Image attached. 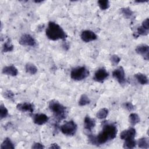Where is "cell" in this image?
<instances>
[{
  "label": "cell",
  "mask_w": 149,
  "mask_h": 149,
  "mask_svg": "<svg viewBox=\"0 0 149 149\" xmlns=\"http://www.w3.org/2000/svg\"><path fill=\"white\" fill-rule=\"evenodd\" d=\"M136 142L134 140V139H127L125 140V142L123 143V147L124 148H133L136 147Z\"/></svg>",
  "instance_id": "obj_22"
},
{
  "label": "cell",
  "mask_w": 149,
  "mask_h": 149,
  "mask_svg": "<svg viewBox=\"0 0 149 149\" xmlns=\"http://www.w3.org/2000/svg\"><path fill=\"white\" fill-rule=\"evenodd\" d=\"M136 52L143 56L144 59L148 61L149 59V47L147 44H140L136 47Z\"/></svg>",
  "instance_id": "obj_10"
},
{
  "label": "cell",
  "mask_w": 149,
  "mask_h": 149,
  "mask_svg": "<svg viewBox=\"0 0 149 149\" xmlns=\"http://www.w3.org/2000/svg\"><path fill=\"white\" fill-rule=\"evenodd\" d=\"M109 76L108 72L106 70L105 68H100L98 69L94 74V79L102 83Z\"/></svg>",
  "instance_id": "obj_8"
},
{
  "label": "cell",
  "mask_w": 149,
  "mask_h": 149,
  "mask_svg": "<svg viewBox=\"0 0 149 149\" xmlns=\"http://www.w3.org/2000/svg\"><path fill=\"white\" fill-rule=\"evenodd\" d=\"M136 134V129L133 127H131L122 132L120 134V138L124 140L127 139H134Z\"/></svg>",
  "instance_id": "obj_12"
},
{
  "label": "cell",
  "mask_w": 149,
  "mask_h": 149,
  "mask_svg": "<svg viewBox=\"0 0 149 149\" xmlns=\"http://www.w3.org/2000/svg\"><path fill=\"white\" fill-rule=\"evenodd\" d=\"M109 113V111L106 108L100 109L96 113V116L99 119H104L107 118Z\"/></svg>",
  "instance_id": "obj_20"
},
{
  "label": "cell",
  "mask_w": 149,
  "mask_h": 149,
  "mask_svg": "<svg viewBox=\"0 0 149 149\" xmlns=\"http://www.w3.org/2000/svg\"><path fill=\"white\" fill-rule=\"evenodd\" d=\"M77 125L72 120L66 122L61 127V131L63 134L66 136L74 135L77 130Z\"/></svg>",
  "instance_id": "obj_5"
},
{
  "label": "cell",
  "mask_w": 149,
  "mask_h": 149,
  "mask_svg": "<svg viewBox=\"0 0 149 149\" xmlns=\"http://www.w3.org/2000/svg\"><path fill=\"white\" fill-rule=\"evenodd\" d=\"M120 12L122 13V15L126 17V18H130L132 16L133 13L132 10L129 8H123L120 9Z\"/></svg>",
  "instance_id": "obj_26"
},
{
  "label": "cell",
  "mask_w": 149,
  "mask_h": 149,
  "mask_svg": "<svg viewBox=\"0 0 149 149\" xmlns=\"http://www.w3.org/2000/svg\"><path fill=\"white\" fill-rule=\"evenodd\" d=\"M90 72L86 67L79 66L72 70L70 72V77L74 80L80 81L87 78Z\"/></svg>",
  "instance_id": "obj_4"
},
{
  "label": "cell",
  "mask_w": 149,
  "mask_h": 149,
  "mask_svg": "<svg viewBox=\"0 0 149 149\" xmlns=\"http://www.w3.org/2000/svg\"><path fill=\"white\" fill-rule=\"evenodd\" d=\"M98 6L101 10H107L109 8L110 4L108 0H100L98 1Z\"/></svg>",
  "instance_id": "obj_25"
},
{
  "label": "cell",
  "mask_w": 149,
  "mask_h": 149,
  "mask_svg": "<svg viewBox=\"0 0 149 149\" xmlns=\"http://www.w3.org/2000/svg\"><path fill=\"white\" fill-rule=\"evenodd\" d=\"M61 147L57 144H55V143L51 144L49 147V148H53V149H59Z\"/></svg>",
  "instance_id": "obj_34"
},
{
  "label": "cell",
  "mask_w": 149,
  "mask_h": 149,
  "mask_svg": "<svg viewBox=\"0 0 149 149\" xmlns=\"http://www.w3.org/2000/svg\"><path fill=\"white\" fill-rule=\"evenodd\" d=\"M49 120L48 116L44 113H36L33 115V122L38 125H42Z\"/></svg>",
  "instance_id": "obj_11"
},
{
  "label": "cell",
  "mask_w": 149,
  "mask_h": 149,
  "mask_svg": "<svg viewBox=\"0 0 149 149\" xmlns=\"http://www.w3.org/2000/svg\"><path fill=\"white\" fill-rule=\"evenodd\" d=\"M95 125V120L94 119L90 118L88 116H86L84 119V129L88 131L91 132L93 128Z\"/></svg>",
  "instance_id": "obj_15"
},
{
  "label": "cell",
  "mask_w": 149,
  "mask_h": 149,
  "mask_svg": "<svg viewBox=\"0 0 149 149\" xmlns=\"http://www.w3.org/2000/svg\"><path fill=\"white\" fill-rule=\"evenodd\" d=\"M49 108L52 112L56 120L61 121L66 117V108L56 100H52L49 103Z\"/></svg>",
  "instance_id": "obj_3"
},
{
  "label": "cell",
  "mask_w": 149,
  "mask_h": 149,
  "mask_svg": "<svg viewBox=\"0 0 149 149\" xmlns=\"http://www.w3.org/2000/svg\"><path fill=\"white\" fill-rule=\"evenodd\" d=\"M34 2H36V3H39V2H41L42 1H34Z\"/></svg>",
  "instance_id": "obj_35"
},
{
  "label": "cell",
  "mask_w": 149,
  "mask_h": 149,
  "mask_svg": "<svg viewBox=\"0 0 149 149\" xmlns=\"http://www.w3.org/2000/svg\"><path fill=\"white\" fill-rule=\"evenodd\" d=\"M118 130L113 123H107L104 125L102 131L97 136L88 135V140L93 145H100L115 138Z\"/></svg>",
  "instance_id": "obj_1"
},
{
  "label": "cell",
  "mask_w": 149,
  "mask_h": 149,
  "mask_svg": "<svg viewBox=\"0 0 149 149\" xmlns=\"http://www.w3.org/2000/svg\"><path fill=\"white\" fill-rule=\"evenodd\" d=\"M31 148L34 149H42L44 148V146L40 143H34L33 144Z\"/></svg>",
  "instance_id": "obj_32"
},
{
  "label": "cell",
  "mask_w": 149,
  "mask_h": 149,
  "mask_svg": "<svg viewBox=\"0 0 149 149\" xmlns=\"http://www.w3.org/2000/svg\"><path fill=\"white\" fill-rule=\"evenodd\" d=\"M25 69L27 73L30 74H34L37 72V67L31 63H27L25 66Z\"/></svg>",
  "instance_id": "obj_19"
},
{
  "label": "cell",
  "mask_w": 149,
  "mask_h": 149,
  "mask_svg": "<svg viewBox=\"0 0 149 149\" xmlns=\"http://www.w3.org/2000/svg\"><path fill=\"white\" fill-rule=\"evenodd\" d=\"M140 119L139 115L136 113H132L129 116V123L132 126H134L138 123H139Z\"/></svg>",
  "instance_id": "obj_18"
},
{
  "label": "cell",
  "mask_w": 149,
  "mask_h": 149,
  "mask_svg": "<svg viewBox=\"0 0 149 149\" xmlns=\"http://www.w3.org/2000/svg\"><path fill=\"white\" fill-rule=\"evenodd\" d=\"M123 107L126 109H127V111H132L134 109L135 107L133 105V104L132 102H125L123 103Z\"/></svg>",
  "instance_id": "obj_29"
},
{
  "label": "cell",
  "mask_w": 149,
  "mask_h": 149,
  "mask_svg": "<svg viewBox=\"0 0 149 149\" xmlns=\"http://www.w3.org/2000/svg\"><path fill=\"white\" fill-rule=\"evenodd\" d=\"M45 34L47 38L52 41L63 40L67 35L63 29L57 23L49 22L45 30Z\"/></svg>",
  "instance_id": "obj_2"
},
{
  "label": "cell",
  "mask_w": 149,
  "mask_h": 149,
  "mask_svg": "<svg viewBox=\"0 0 149 149\" xmlns=\"http://www.w3.org/2000/svg\"><path fill=\"white\" fill-rule=\"evenodd\" d=\"M134 77L137 79V81L142 85L147 84L148 83V80L147 77L143 73H137L134 74Z\"/></svg>",
  "instance_id": "obj_16"
},
{
  "label": "cell",
  "mask_w": 149,
  "mask_h": 149,
  "mask_svg": "<svg viewBox=\"0 0 149 149\" xmlns=\"http://www.w3.org/2000/svg\"><path fill=\"white\" fill-rule=\"evenodd\" d=\"M19 42L22 45L25 46H30L34 47L36 45V41L35 39L31 35L29 34H23L19 40Z\"/></svg>",
  "instance_id": "obj_6"
},
{
  "label": "cell",
  "mask_w": 149,
  "mask_h": 149,
  "mask_svg": "<svg viewBox=\"0 0 149 149\" xmlns=\"http://www.w3.org/2000/svg\"><path fill=\"white\" fill-rule=\"evenodd\" d=\"M8 115V111L3 104L0 105V118L1 119L6 118Z\"/></svg>",
  "instance_id": "obj_27"
},
{
  "label": "cell",
  "mask_w": 149,
  "mask_h": 149,
  "mask_svg": "<svg viewBox=\"0 0 149 149\" xmlns=\"http://www.w3.org/2000/svg\"><path fill=\"white\" fill-rule=\"evenodd\" d=\"M120 61V58L117 55H112L111 56L110 61L113 66L117 65Z\"/></svg>",
  "instance_id": "obj_28"
},
{
  "label": "cell",
  "mask_w": 149,
  "mask_h": 149,
  "mask_svg": "<svg viewBox=\"0 0 149 149\" xmlns=\"http://www.w3.org/2000/svg\"><path fill=\"white\" fill-rule=\"evenodd\" d=\"M90 103V100L86 94H82L80 97L78 104L80 106H85Z\"/></svg>",
  "instance_id": "obj_24"
},
{
  "label": "cell",
  "mask_w": 149,
  "mask_h": 149,
  "mask_svg": "<svg viewBox=\"0 0 149 149\" xmlns=\"http://www.w3.org/2000/svg\"><path fill=\"white\" fill-rule=\"evenodd\" d=\"M0 148L1 149H13L15 146L10 139L6 138L2 143Z\"/></svg>",
  "instance_id": "obj_17"
},
{
  "label": "cell",
  "mask_w": 149,
  "mask_h": 149,
  "mask_svg": "<svg viewBox=\"0 0 149 149\" xmlns=\"http://www.w3.org/2000/svg\"><path fill=\"white\" fill-rule=\"evenodd\" d=\"M137 33L141 36H147L148 34V30L141 26L137 28Z\"/></svg>",
  "instance_id": "obj_30"
},
{
  "label": "cell",
  "mask_w": 149,
  "mask_h": 149,
  "mask_svg": "<svg viewBox=\"0 0 149 149\" xmlns=\"http://www.w3.org/2000/svg\"><path fill=\"white\" fill-rule=\"evenodd\" d=\"M112 76L120 83L123 84L126 82L125 70L122 66L115 69L112 72Z\"/></svg>",
  "instance_id": "obj_7"
},
{
  "label": "cell",
  "mask_w": 149,
  "mask_h": 149,
  "mask_svg": "<svg viewBox=\"0 0 149 149\" xmlns=\"http://www.w3.org/2000/svg\"><path fill=\"white\" fill-rule=\"evenodd\" d=\"M141 26L143 27H144V29H146V30H149V20H148V18L146 19L143 22H142V25Z\"/></svg>",
  "instance_id": "obj_33"
},
{
  "label": "cell",
  "mask_w": 149,
  "mask_h": 149,
  "mask_svg": "<svg viewBox=\"0 0 149 149\" xmlns=\"http://www.w3.org/2000/svg\"><path fill=\"white\" fill-rule=\"evenodd\" d=\"M137 144L139 147L141 148H149V141L147 137H143L138 140Z\"/></svg>",
  "instance_id": "obj_21"
},
{
  "label": "cell",
  "mask_w": 149,
  "mask_h": 149,
  "mask_svg": "<svg viewBox=\"0 0 149 149\" xmlns=\"http://www.w3.org/2000/svg\"><path fill=\"white\" fill-rule=\"evenodd\" d=\"M2 72L4 74L11 76H16L18 74V70L17 68L12 65L3 67L2 70Z\"/></svg>",
  "instance_id": "obj_14"
},
{
  "label": "cell",
  "mask_w": 149,
  "mask_h": 149,
  "mask_svg": "<svg viewBox=\"0 0 149 149\" xmlns=\"http://www.w3.org/2000/svg\"><path fill=\"white\" fill-rule=\"evenodd\" d=\"M3 95L4 96L5 98H7V99H12L14 97V94L13 93L10 91V90H5L4 91V93H3Z\"/></svg>",
  "instance_id": "obj_31"
},
{
  "label": "cell",
  "mask_w": 149,
  "mask_h": 149,
  "mask_svg": "<svg viewBox=\"0 0 149 149\" xmlns=\"http://www.w3.org/2000/svg\"><path fill=\"white\" fill-rule=\"evenodd\" d=\"M16 108L22 112H29L32 113L34 109V106L30 102H23L18 104L16 105Z\"/></svg>",
  "instance_id": "obj_13"
},
{
  "label": "cell",
  "mask_w": 149,
  "mask_h": 149,
  "mask_svg": "<svg viewBox=\"0 0 149 149\" xmlns=\"http://www.w3.org/2000/svg\"><path fill=\"white\" fill-rule=\"evenodd\" d=\"M13 48H14L13 45L11 43L10 40L9 39H8L3 45L2 51H3V52H10L13 50Z\"/></svg>",
  "instance_id": "obj_23"
},
{
  "label": "cell",
  "mask_w": 149,
  "mask_h": 149,
  "mask_svg": "<svg viewBox=\"0 0 149 149\" xmlns=\"http://www.w3.org/2000/svg\"><path fill=\"white\" fill-rule=\"evenodd\" d=\"M80 37L83 41L85 42H89L97 38V36L94 32L88 30L82 31Z\"/></svg>",
  "instance_id": "obj_9"
}]
</instances>
